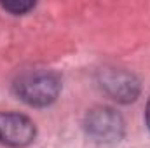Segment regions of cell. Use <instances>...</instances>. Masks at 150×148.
Listing matches in <instances>:
<instances>
[{"label": "cell", "mask_w": 150, "mask_h": 148, "mask_svg": "<svg viewBox=\"0 0 150 148\" xmlns=\"http://www.w3.org/2000/svg\"><path fill=\"white\" fill-rule=\"evenodd\" d=\"M14 89L21 101L32 106H47L58 98L61 91V80L52 72L35 70L21 75L16 80Z\"/></svg>", "instance_id": "6da1fadb"}, {"label": "cell", "mask_w": 150, "mask_h": 148, "mask_svg": "<svg viewBox=\"0 0 150 148\" xmlns=\"http://www.w3.org/2000/svg\"><path fill=\"white\" fill-rule=\"evenodd\" d=\"M86 131L98 143H115L124 134V120L115 110L100 106L87 113Z\"/></svg>", "instance_id": "7a4b0ae2"}, {"label": "cell", "mask_w": 150, "mask_h": 148, "mask_svg": "<svg viewBox=\"0 0 150 148\" xmlns=\"http://www.w3.org/2000/svg\"><path fill=\"white\" fill-rule=\"evenodd\" d=\"M35 138V124L21 113H0V143L26 147Z\"/></svg>", "instance_id": "3957f363"}, {"label": "cell", "mask_w": 150, "mask_h": 148, "mask_svg": "<svg viewBox=\"0 0 150 148\" xmlns=\"http://www.w3.org/2000/svg\"><path fill=\"white\" fill-rule=\"evenodd\" d=\"M103 89L112 96L115 101L120 103H129L136 99L140 92V84L138 80L127 72L122 70H108L103 75Z\"/></svg>", "instance_id": "277c9868"}, {"label": "cell", "mask_w": 150, "mask_h": 148, "mask_svg": "<svg viewBox=\"0 0 150 148\" xmlns=\"http://www.w3.org/2000/svg\"><path fill=\"white\" fill-rule=\"evenodd\" d=\"M2 7L11 11V12H14V14H23V12L30 11L33 7V4L32 2H4Z\"/></svg>", "instance_id": "5b68a950"}, {"label": "cell", "mask_w": 150, "mask_h": 148, "mask_svg": "<svg viewBox=\"0 0 150 148\" xmlns=\"http://www.w3.org/2000/svg\"><path fill=\"white\" fill-rule=\"evenodd\" d=\"M145 117H147V125H149V129H150V101H149V105H147V111H145Z\"/></svg>", "instance_id": "8992f818"}]
</instances>
